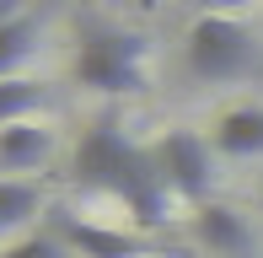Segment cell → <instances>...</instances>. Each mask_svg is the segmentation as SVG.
Wrapping results in <instances>:
<instances>
[{
  "instance_id": "obj_7",
  "label": "cell",
  "mask_w": 263,
  "mask_h": 258,
  "mask_svg": "<svg viewBox=\"0 0 263 258\" xmlns=\"http://www.w3.org/2000/svg\"><path fill=\"white\" fill-rule=\"evenodd\" d=\"M210 145L220 156H263V102H236L210 129Z\"/></svg>"
},
{
  "instance_id": "obj_14",
  "label": "cell",
  "mask_w": 263,
  "mask_h": 258,
  "mask_svg": "<svg viewBox=\"0 0 263 258\" xmlns=\"http://www.w3.org/2000/svg\"><path fill=\"white\" fill-rule=\"evenodd\" d=\"M22 16H32L27 0H0V27H6V22H22Z\"/></svg>"
},
{
  "instance_id": "obj_10",
  "label": "cell",
  "mask_w": 263,
  "mask_h": 258,
  "mask_svg": "<svg viewBox=\"0 0 263 258\" xmlns=\"http://www.w3.org/2000/svg\"><path fill=\"white\" fill-rule=\"evenodd\" d=\"M38 16H22V22H6L0 27V81H11L22 65L38 54Z\"/></svg>"
},
{
  "instance_id": "obj_5",
  "label": "cell",
  "mask_w": 263,
  "mask_h": 258,
  "mask_svg": "<svg viewBox=\"0 0 263 258\" xmlns=\"http://www.w3.org/2000/svg\"><path fill=\"white\" fill-rule=\"evenodd\" d=\"M188 226H194V242L204 248V258H258V231L247 226L242 210L220 205V199L188 210Z\"/></svg>"
},
{
  "instance_id": "obj_8",
  "label": "cell",
  "mask_w": 263,
  "mask_h": 258,
  "mask_svg": "<svg viewBox=\"0 0 263 258\" xmlns=\"http://www.w3.org/2000/svg\"><path fill=\"white\" fill-rule=\"evenodd\" d=\"M49 151H54V135H49L38 119H22V124H6V129H0V167H6V172H32V167H43Z\"/></svg>"
},
{
  "instance_id": "obj_3",
  "label": "cell",
  "mask_w": 263,
  "mask_h": 258,
  "mask_svg": "<svg viewBox=\"0 0 263 258\" xmlns=\"http://www.w3.org/2000/svg\"><path fill=\"white\" fill-rule=\"evenodd\" d=\"M183 54H188V70L199 81H242L258 65L247 22L242 16H210V11L194 16V27L183 38Z\"/></svg>"
},
{
  "instance_id": "obj_4",
  "label": "cell",
  "mask_w": 263,
  "mask_h": 258,
  "mask_svg": "<svg viewBox=\"0 0 263 258\" xmlns=\"http://www.w3.org/2000/svg\"><path fill=\"white\" fill-rule=\"evenodd\" d=\"M210 140L194 135V129H166V135L151 145V156H156L166 189L172 199H183V205H210V189H215V156H210Z\"/></svg>"
},
{
  "instance_id": "obj_9",
  "label": "cell",
  "mask_w": 263,
  "mask_h": 258,
  "mask_svg": "<svg viewBox=\"0 0 263 258\" xmlns=\"http://www.w3.org/2000/svg\"><path fill=\"white\" fill-rule=\"evenodd\" d=\"M43 210V189L32 178H0V237L32 226Z\"/></svg>"
},
{
  "instance_id": "obj_11",
  "label": "cell",
  "mask_w": 263,
  "mask_h": 258,
  "mask_svg": "<svg viewBox=\"0 0 263 258\" xmlns=\"http://www.w3.org/2000/svg\"><path fill=\"white\" fill-rule=\"evenodd\" d=\"M43 108V81H27V76H11L0 81V129L6 124H22Z\"/></svg>"
},
{
  "instance_id": "obj_6",
  "label": "cell",
  "mask_w": 263,
  "mask_h": 258,
  "mask_svg": "<svg viewBox=\"0 0 263 258\" xmlns=\"http://www.w3.org/2000/svg\"><path fill=\"white\" fill-rule=\"evenodd\" d=\"M54 231L81 258H140V237H129V231H107V226H97V220L70 215V210H54Z\"/></svg>"
},
{
  "instance_id": "obj_12",
  "label": "cell",
  "mask_w": 263,
  "mask_h": 258,
  "mask_svg": "<svg viewBox=\"0 0 263 258\" xmlns=\"http://www.w3.org/2000/svg\"><path fill=\"white\" fill-rule=\"evenodd\" d=\"M0 258H81V253L70 248L59 231H27V237H16Z\"/></svg>"
},
{
  "instance_id": "obj_1",
  "label": "cell",
  "mask_w": 263,
  "mask_h": 258,
  "mask_svg": "<svg viewBox=\"0 0 263 258\" xmlns=\"http://www.w3.org/2000/svg\"><path fill=\"white\" fill-rule=\"evenodd\" d=\"M70 178H76L81 189H91V194L118 199L140 226H161V220L172 215V189H166L151 145L129 140L118 119H97L81 135L76 161H70Z\"/></svg>"
},
{
  "instance_id": "obj_2",
  "label": "cell",
  "mask_w": 263,
  "mask_h": 258,
  "mask_svg": "<svg viewBox=\"0 0 263 258\" xmlns=\"http://www.w3.org/2000/svg\"><path fill=\"white\" fill-rule=\"evenodd\" d=\"M76 81L102 97H135L151 86V43L124 27H97L76 49Z\"/></svg>"
},
{
  "instance_id": "obj_13",
  "label": "cell",
  "mask_w": 263,
  "mask_h": 258,
  "mask_svg": "<svg viewBox=\"0 0 263 258\" xmlns=\"http://www.w3.org/2000/svg\"><path fill=\"white\" fill-rule=\"evenodd\" d=\"M258 0H199V11H210V16H247Z\"/></svg>"
}]
</instances>
